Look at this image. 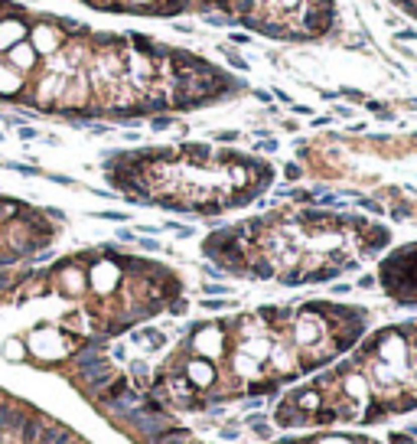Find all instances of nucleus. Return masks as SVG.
I'll return each mask as SVG.
<instances>
[{
  "label": "nucleus",
  "mask_w": 417,
  "mask_h": 444,
  "mask_svg": "<svg viewBox=\"0 0 417 444\" xmlns=\"http://www.w3.org/2000/svg\"><path fill=\"white\" fill-rule=\"evenodd\" d=\"M20 137H23V141H33V137H39V134L33 128H26V124H20Z\"/></svg>",
  "instance_id": "obj_18"
},
{
  "label": "nucleus",
  "mask_w": 417,
  "mask_h": 444,
  "mask_svg": "<svg viewBox=\"0 0 417 444\" xmlns=\"http://www.w3.org/2000/svg\"><path fill=\"white\" fill-rule=\"evenodd\" d=\"M30 43H33V49H36L39 56H55V49H59V46H65L68 39L62 36V30L52 23L49 17H43L36 30H30Z\"/></svg>",
  "instance_id": "obj_1"
},
{
  "label": "nucleus",
  "mask_w": 417,
  "mask_h": 444,
  "mask_svg": "<svg viewBox=\"0 0 417 444\" xmlns=\"http://www.w3.org/2000/svg\"><path fill=\"white\" fill-rule=\"evenodd\" d=\"M398 7H401L404 13H411V17L417 20V0H398Z\"/></svg>",
  "instance_id": "obj_12"
},
{
  "label": "nucleus",
  "mask_w": 417,
  "mask_h": 444,
  "mask_svg": "<svg viewBox=\"0 0 417 444\" xmlns=\"http://www.w3.org/2000/svg\"><path fill=\"white\" fill-rule=\"evenodd\" d=\"M339 95H345V98H352V101H365V95H362V92H356V88H342Z\"/></svg>",
  "instance_id": "obj_16"
},
{
  "label": "nucleus",
  "mask_w": 417,
  "mask_h": 444,
  "mask_svg": "<svg viewBox=\"0 0 417 444\" xmlns=\"http://www.w3.org/2000/svg\"><path fill=\"white\" fill-rule=\"evenodd\" d=\"M23 39H30V26H26L23 17H0V49H10V46L23 43Z\"/></svg>",
  "instance_id": "obj_2"
},
{
  "label": "nucleus",
  "mask_w": 417,
  "mask_h": 444,
  "mask_svg": "<svg viewBox=\"0 0 417 444\" xmlns=\"http://www.w3.org/2000/svg\"><path fill=\"white\" fill-rule=\"evenodd\" d=\"M202 20H205L208 26H235L232 13H202Z\"/></svg>",
  "instance_id": "obj_6"
},
{
  "label": "nucleus",
  "mask_w": 417,
  "mask_h": 444,
  "mask_svg": "<svg viewBox=\"0 0 417 444\" xmlns=\"http://www.w3.org/2000/svg\"><path fill=\"white\" fill-rule=\"evenodd\" d=\"M134 343L147 346V350H160V346H163V333H157V330H137L134 333Z\"/></svg>",
  "instance_id": "obj_5"
},
{
  "label": "nucleus",
  "mask_w": 417,
  "mask_h": 444,
  "mask_svg": "<svg viewBox=\"0 0 417 444\" xmlns=\"http://www.w3.org/2000/svg\"><path fill=\"white\" fill-rule=\"evenodd\" d=\"M4 356H7V359H17V356H23V346H20L17 340H7V343H4Z\"/></svg>",
  "instance_id": "obj_8"
},
{
  "label": "nucleus",
  "mask_w": 417,
  "mask_h": 444,
  "mask_svg": "<svg viewBox=\"0 0 417 444\" xmlns=\"http://www.w3.org/2000/svg\"><path fill=\"white\" fill-rule=\"evenodd\" d=\"M254 98H261V101H274V98H270V92H261V88H254Z\"/></svg>",
  "instance_id": "obj_24"
},
{
  "label": "nucleus",
  "mask_w": 417,
  "mask_h": 444,
  "mask_svg": "<svg viewBox=\"0 0 417 444\" xmlns=\"http://www.w3.org/2000/svg\"><path fill=\"white\" fill-rule=\"evenodd\" d=\"M284 173H287V180H297V177H300V166H297V163H287V170H284Z\"/></svg>",
  "instance_id": "obj_22"
},
{
  "label": "nucleus",
  "mask_w": 417,
  "mask_h": 444,
  "mask_svg": "<svg viewBox=\"0 0 417 444\" xmlns=\"http://www.w3.org/2000/svg\"><path fill=\"white\" fill-rule=\"evenodd\" d=\"M0 141H4V134H0Z\"/></svg>",
  "instance_id": "obj_26"
},
{
  "label": "nucleus",
  "mask_w": 417,
  "mask_h": 444,
  "mask_svg": "<svg viewBox=\"0 0 417 444\" xmlns=\"http://www.w3.org/2000/svg\"><path fill=\"white\" fill-rule=\"evenodd\" d=\"M170 314H186V301H173L170 304Z\"/></svg>",
  "instance_id": "obj_21"
},
{
  "label": "nucleus",
  "mask_w": 417,
  "mask_h": 444,
  "mask_svg": "<svg viewBox=\"0 0 417 444\" xmlns=\"http://www.w3.org/2000/svg\"><path fill=\"white\" fill-rule=\"evenodd\" d=\"M88 46H92V49H104V46H114V49H121V46H124V36H117V33H95V30H92Z\"/></svg>",
  "instance_id": "obj_4"
},
{
  "label": "nucleus",
  "mask_w": 417,
  "mask_h": 444,
  "mask_svg": "<svg viewBox=\"0 0 417 444\" xmlns=\"http://www.w3.org/2000/svg\"><path fill=\"white\" fill-rule=\"evenodd\" d=\"M117 239H121V242H134V232H130V229H121V232H117Z\"/></svg>",
  "instance_id": "obj_23"
},
{
  "label": "nucleus",
  "mask_w": 417,
  "mask_h": 444,
  "mask_svg": "<svg viewBox=\"0 0 417 444\" xmlns=\"http://www.w3.org/2000/svg\"><path fill=\"white\" fill-rule=\"evenodd\" d=\"M215 141H225V144H235V141H238V131H219V134H215Z\"/></svg>",
  "instance_id": "obj_13"
},
{
  "label": "nucleus",
  "mask_w": 417,
  "mask_h": 444,
  "mask_svg": "<svg viewBox=\"0 0 417 444\" xmlns=\"http://www.w3.org/2000/svg\"><path fill=\"white\" fill-rule=\"evenodd\" d=\"M0 166H4V170H17V173H23V177H39V170H36V166H26V163H13V160H4Z\"/></svg>",
  "instance_id": "obj_7"
},
{
  "label": "nucleus",
  "mask_w": 417,
  "mask_h": 444,
  "mask_svg": "<svg viewBox=\"0 0 417 444\" xmlns=\"http://www.w3.org/2000/svg\"><path fill=\"white\" fill-rule=\"evenodd\" d=\"M258 147H261V150H277V141H261Z\"/></svg>",
  "instance_id": "obj_25"
},
{
  "label": "nucleus",
  "mask_w": 417,
  "mask_h": 444,
  "mask_svg": "<svg viewBox=\"0 0 417 444\" xmlns=\"http://www.w3.org/2000/svg\"><path fill=\"white\" fill-rule=\"evenodd\" d=\"M98 219H108V222H127V212H95Z\"/></svg>",
  "instance_id": "obj_11"
},
{
  "label": "nucleus",
  "mask_w": 417,
  "mask_h": 444,
  "mask_svg": "<svg viewBox=\"0 0 417 444\" xmlns=\"http://www.w3.org/2000/svg\"><path fill=\"white\" fill-rule=\"evenodd\" d=\"M404 39H411V43H417V30H404V33H394V43H404Z\"/></svg>",
  "instance_id": "obj_14"
},
{
  "label": "nucleus",
  "mask_w": 417,
  "mask_h": 444,
  "mask_svg": "<svg viewBox=\"0 0 417 444\" xmlns=\"http://www.w3.org/2000/svg\"><path fill=\"white\" fill-rule=\"evenodd\" d=\"M202 307L205 310H225V307H235V301H225V297H222V301H202Z\"/></svg>",
  "instance_id": "obj_10"
},
{
  "label": "nucleus",
  "mask_w": 417,
  "mask_h": 444,
  "mask_svg": "<svg viewBox=\"0 0 417 444\" xmlns=\"http://www.w3.org/2000/svg\"><path fill=\"white\" fill-rule=\"evenodd\" d=\"M170 124H173V118H163V115H160V118H154V128H157V131H166Z\"/></svg>",
  "instance_id": "obj_17"
},
{
  "label": "nucleus",
  "mask_w": 417,
  "mask_h": 444,
  "mask_svg": "<svg viewBox=\"0 0 417 444\" xmlns=\"http://www.w3.org/2000/svg\"><path fill=\"white\" fill-rule=\"evenodd\" d=\"M141 245L147 248V252H160V242L157 239H141Z\"/></svg>",
  "instance_id": "obj_19"
},
{
  "label": "nucleus",
  "mask_w": 417,
  "mask_h": 444,
  "mask_svg": "<svg viewBox=\"0 0 417 444\" xmlns=\"http://www.w3.org/2000/svg\"><path fill=\"white\" fill-rule=\"evenodd\" d=\"M225 284H205V294H225Z\"/></svg>",
  "instance_id": "obj_20"
},
{
  "label": "nucleus",
  "mask_w": 417,
  "mask_h": 444,
  "mask_svg": "<svg viewBox=\"0 0 417 444\" xmlns=\"http://www.w3.org/2000/svg\"><path fill=\"white\" fill-rule=\"evenodd\" d=\"M228 39H232L235 46H248V43H251V36H245V33H232Z\"/></svg>",
  "instance_id": "obj_15"
},
{
  "label": "nucleus",
  "mask_w": 417,
  "mask_h": 444,
  "mask_svg": "<svg viewBox=\"0 0 417 444\" xmlns=\"http://www.w3.org/2000/svg\"><path fill=\"white\" fill-rule=\"evenodd\" d=\"M225 59H228V66H232V69H248V59H241V56L232 52V49H225Z\"/></svg>",
  "instance_id": "obj_9"
},
{
  "label": "nucleus",
  "mask_w": 417,
  "mask_h": 444,
  "mask_svg": "<svg viewBox=\"0 0 417 444\" xmlns=\"http://www.w3.org/2000/svg\"><path fill=\"white\" fill-rule=\"evenodd\" d=\"M4 62H7L10 69H17V72H30V69L39 62V52L33 49L30 39H23V43H17V46H10V49H7V59H4Z\"/></svg>",
  "instance_id": "obj_3"
}]
</instances>
